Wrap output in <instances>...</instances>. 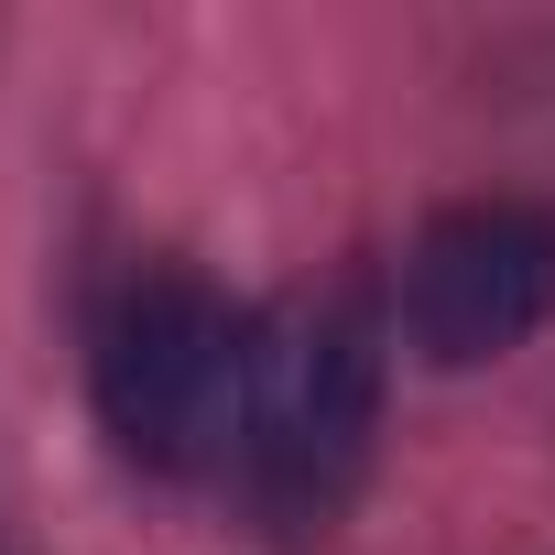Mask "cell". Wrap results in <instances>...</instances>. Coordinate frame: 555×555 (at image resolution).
<instances>
[{
  "mask_svg": "<svg viewBox=\"0 0 555 555\" xmlns=\"http://www.w3.org/2000/svg\"><path fill=\"white\" fill-rule=\"evenodd\" d=\"M371 425H382V317L360 284H317L250 327L240 468H250V501L284 533H317L349 501Z\"/></svg>",
  "mask_w": 555,
  "mask_h": 555,
  "instance_id": "6da1fadb",
  "label": "cell"
},
{
  "mask_svg": "<svg viewBox=\"0 0 555 555\" xmlns=\"http://www.w3.org/2000/svg\"><path fill=\"white\" fill-rule=\"evenodd\" d=\"M88 382H99V425L131 468H207L240 447V403H250V317L196 284L185 261H153L109 295L99 317V349H88Z\"/></svg>",
  "mask_w": 555,
  "mask_h": 555,
  "instance_id": "7a4b0ae2",
  "label": "cell"
},
{
  "mask_svg": "<svg viewBox=\"0 0 555 555\" xmlns=\"http://www.w3.org/2000/svg\"><path fill=\"white\" fill-rule=\"evenodd\" d=\"M544 317H555V207L544 196L447 207L403 250V338L436 371H479L522 349Z\"/></svg>",
  "mask_w": 555,
  "mask_h": 555,
  "instance_id": "3957f363",
  "label": "cell"
}]
</instances>
